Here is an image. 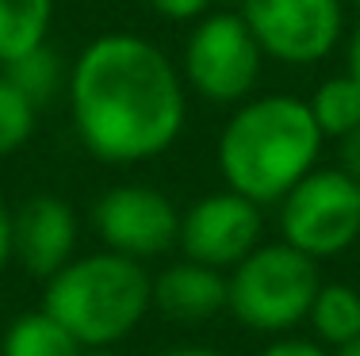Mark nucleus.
<instances>
[{"mask_svg": "<svg viewBox=\"0 0 360 356\" xmlns=\"http://www.w3.org/2000/svg\"><path fill=\"white\" fill-rule=\"evenodd\" d=\"M73 134L100 165L158 161L188 123V84L158 42L134 31H104L70 62L65 84Z\"/></svg>", "mask_w": 360, "mask_h": 356, "instance_id": "1", "label": "nucleus"}, {"mask_svg": "<svg viewBox=\"0 0 360 356\" xmlns=\"http://www.w3.org/2000/svg\"><path fill=\"white\" fill-rule=\"evenodd\" d=\"M326 134L311 115V104L291 92H264L230 107L219 131V173L238 196L261 203H280L319 169Z\"/></svg>", "mask_w": 360, "mask_h": 356, "instance_id": "2", "label": "nucleus"}, {"mask_svg": "<svg viewBox=\"0 0 360 356\" xmlns=\"http://www.w3.org/2000/svg\"><path fill=\"white\" fill-rule=\"evenodd\" d=\"M42 310H50L84 349H115L153 310V276L142 261L123 253H77L42 284Z\"/></svg>", "mask_w": 360, "mask_h": 356, "instance_id": "3", "label": "nucleus"}, {"mask_svg": "<svg viewBox=\"0 0 360 356\" xmlns=\"http://www.w3.org/2000/svg\"><path fill=\"white\" fill-rule=\"evenodd\" d=\"M322 287L319 261L288 242H261L226 272V310L253 334L284 337L303 326Z\"/></svg>", "mask_w": 360, "mask_h": 356, "instance_id": "4", "label": "nucleus"}, {"mask_svg": "<svg viewBox=\"0 0 360 356\" xmlns=\"http://www.w3.org/2000/svg\"><path fill=\"white\" fill-rule=\"evenodd\" d=\"M264 62L269 58L245 15L238 8H211L188 27L176 65L188 96H200L215 107H238L257 92Z\"/></svg>", "mask_w": 360, "mask_h": 356, "instance_id": "5", "label": "nucleus"}, {"mask_svg": "<svg viewBox=\"0 0 360 356\" xmlns=\"http://www.w3.org/2000/svg\"><path fill=\"white\" fill-rule=\"evenodd\" d=\"M280 242L314 261L349 253L360 242V180L338 165H319L276 203Z\"/></svg>", "mask_w": 360, "mask_h": 356, "instance_id": "6", "label": "nucleus"}, {"mask_svg": "<svg viewBox=\"0 0 360 356\" xmlns=\"http://www.w3.org/2000/svg\"><path fill=\"white\" fill-rule=\"evenodd\" d=\"M238 12L280 65H319L345 42V0H245Z\"/></svg>", "mask_w": 360, "mask_h": 356, "instance_id": "7", "label": "nucleus"}, {"mask_svg": "<svg viewBox=\"0 0 360 356\" xmlns=\"http://www.w3.org/2000/svg\"><path fill=\"white\" fill-rule=\"evenodd\" d=\"M92 230L104 249L150 265L176 249L180 207L153 184H115L92 203Z\"/></svg>", "mask_w": 360, "mask_h": 356, "instance_id": "8", "label": "nucleus"}, {"mask_svg": "<svg viewBox=\"0 0 360 356\" xmlns=\"http://www.w3.org/2000/svg\"><path fill=\"white\" fill-rule=\"evenodd\" d=\"M261 237H264V207L222 188L207 192L188 211H180L176 249L195 265L230 272L261 245Z\"/></svg>", "mask_w": 360, "mask_h": 356, "instance_id": "9", "label": "nucleus"}, {"mask_svg": "<svg viewBox=\"0 0 360 356\" xmlns=\"http://www.w3.org/2000/svg\"><path fill=\"white\" fill-rule=\"evenodd\" d=\"M77 211L54 192H35L12 211V261H20L23 272L42 284L77 257Z\"/></svg>", "mask_w": 360, "mask_h": 356, "instance_id": "10", "label": "nucleus"}, {"mask_svg": "<svg viewBox=\"0 0 360 356\" xmlns=\"http://www.w3.org/2000/svg\"><path fill=\"white\" fill-rule=\"evenodd\" d=\"M153 310L180 326H200L226 310V272L195 261H176L153 276Z\"/></svg>", "mask_w": 360, "mask_h": 356, "instance_id": "11", "label": "nucleus"}, {"mask_svg": "<svg viewBox=\"0 0 360 356\" xmlns=\"http://www.w3.org/2000/svg\"><path fill=\"white\" fill-rule=\"evenodd\" d=\"M307 322L314 329V341L326 345L330 352L360 341V287L341 284V279H333V284L322 279Z\"/></svg>", "mask_w": 360, "mask_h": 356, "instance_id": "12", "label": "nucleus"}, {"mask_svg": "<svg viewBox=\"0 0 360 356\" xmlns=\"http://www.w3.org/2000/svg\"><path fill=\"white\" fill-rule=\"evenodd\" d=\"M84 345L50 310H23L8 322L0 337V356H81Z\"/></svg>", "mask_w": 360, "mask_h": 356, "instance_id": "13", "label": "nucleus"}, {"mask_svg": "<svg viewBox=\"0 0 360 356\" xmlns=\"http://www.w3.org/2000/svg\"><path fill=\"white\" fill-rule=\"evenodd\" d=\"M58 0H0V70L50 42Z\"/></svg>", "mask_w": 360, "mask_h": 356, "instance_id": "14", "label": "nucleus"}, {"mask_svg": "<svg viewBox=\"0 0 360 356\" xmlns=\"http://www.w3.org/2000/svg\"><path fill=\"white\" fill-rule=\"evenodd\" d=\"M4 73L15 81V88H20L39 112L46 104H54V96H65V84H70V62H65L50 42H42L39 50L15 58L12 65H4Z\"/></svg>", "mask_w": 360, "mask_h": 356, "instance_id": "15", "label": "nucleus"}, {"mask_svg": "<svg viewBox=\"0 0 360 356\" xmlns=\"http://www.w3.org/2000/svg\"><path fill=\"white\" fill-rule=\"evenodd\" d=\"M307 104H311V115H314V123H319V131L326 134V142L330 138L338 142L360 126V84L349 77V73L326 77Z\"/></svg>", "mask_w": 360, "mask_h": 356, "instance_id": "16", "label": "nucleus"}, {"mask_svg": "<svg viewBox=\"0 0 360 356\" xmlns=\"http://www.w3.org/2000/svg\"><path fill=\"white\" fill-rule=\"evenodd\" d=\"M35 123H39V107L0 70V161L27 146L31 134H35Z\"/></svg>", "mask_w": 360, "mask_h": 356, "instance_id": "17", "label": "nucleus"}, {"mask_svg": "<svg viewBox=\"0 0 360 356\" xmlns=\"http://www.w3.org/2000/svg\"><path fill=\"white\" fill-rule=\"evenodd\" d=\"M153 15L169 23H195L200 15H207L211 8H219V0H146Z\"/></svg>", "mask_w": 360, "mask_h": 356, "instance_id": "18", "label": "nucleus"}, {"mask_svg": "<svg viewBox=\"0 0 360 356\" xmlns=\"http://www.w3.org/2000/svg\"><path fill=\"white\" fill-rule=\"evenodd\" d=\"M261 356H333V352L326 349V345H319V341L284 334V337H272V345H264Z\"/></svg>", "mask_w": 360, "mask_h": 356, "instance_id": "19", "label": "nucleus"}, {"mask_svg": "<svg viewBox=\"0 0 360 356\" xmlns=\"http://www.w3.org/2000/svg\"><path fill=\"white\" fill-rule=\"evenodd\" d=\"M338 169H345L353 180H360V126L338 138Z\"/></svg>", "mask_w": 360, "mask_h": 356, "instance_id": "20", "label": "nucleus"}, {"mask_svg": "<svg viewBox=\"0 0 360 356\" xmlns=\"http://www.w3.org/2000/svg\"><path fill=\"white\" fill-rule=\"evenodd\" d=\"M12 265V207L0 196V272Z\"/></svg>", "mask_w": 360, "mask_h": 356, "instance_id": "21", "label": "nucleus"}, {"mask_svg": "<svg viewBox=\"0 0 360 356\" xmlns=\"http://www.w3.org/2000/svg\"><path fill=\"white\" fill-rule=\"evenodd\" d=\"M345 73L360 84V23L345 35Z\"/></svg>", "mask_w": 360, "mask_h": 356, "instance_id": "22", "label": "nucleus"}, {"mask_svg": "<svg viewBox=\"0 0 360 356\" xmlns=\"http://www.w3.org/2000/svg\"><path fill=\"white\" fill-rule=\"evenodd\" d=\"M158 356H226L222 349H211V345H173V349L158 352Z\"/></svg>", "mask_w": 360, "mask_h": 356, "instance_id": "23", "label": "nucleus"}, {"mask_svg": "<svg viewBox=\"0 0 360 356\" xmlns=\"http://www.w3.org/2000/svg\"><path fill=\"white\" fill-rule=\"evenodd\" d=\"M333 356H360V341H353V345H345V349H338Z\"/></svg>", "mask_w": 360, "mask_h": 356, "instance_id": "24", "label": "nucleus"}, {"mask_svg": "<svg viewBox=\"0 0 360 356\" xmlns=\"http://www.w3.org/2000/svg\"><path fill=\"white\" fill-rule=\"evenodd\" d=\"M81 356H119L115 349H84Z\"/></svg>", "mask_w": 360, "mask_h": 356, "instance_id": "25", "label": "nucleus"}, {"mask_svg": "<svg viewBox=\"0 0 360 356\" xmlns=\"http://www.w3.org/2000/svg\"><path fill=\"white\" fill-rule=\"evenodd\" d=\"M219 4H222V8H242L245 0H219Z\"/></svg>", "mask_w": 360, "mask_h": 356, "instance_id": "26", "label": "nucleus"}, {"mask_svg": "<svg viewBox=\"0 0 360 356\" xmlns=\"http://www.w3.org/2000/svg\"><path fill=\"white\" fill-rule=\"evenodd\" d=\"M349 4H356V8H360V0H349Z\"/></svg>", "mask_w": 360, "mask_h": 356, "instance_id": "27", "label": "nucleus"}]
</instances>
